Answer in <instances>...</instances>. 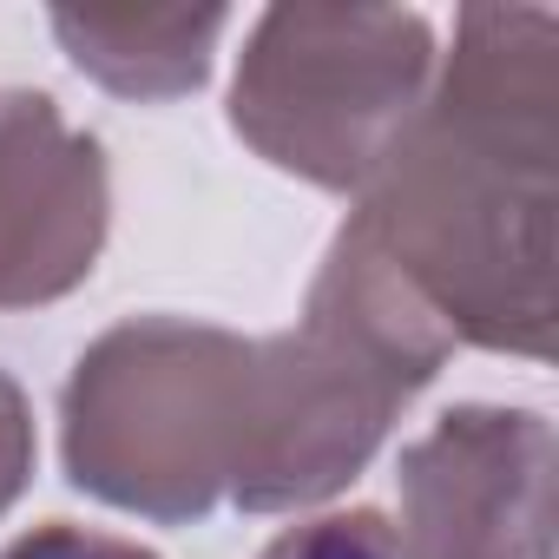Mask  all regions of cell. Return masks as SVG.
Wrapping results in <instances>:
<instances>
[{
	"mask_svg": "<svg viewBox=\"0 0 559 559\" xmlns=\"http://www.w3.org/2000/svg\"><path fill=\"white\" fill-rule=\"evenodd\" d=\"M552 47L546 8H467L441 86L362 185L356 230L454 343L546 356Z\"/></svg>",
	"mask_w": 559,
	"mask_h": 559,
	"instance_id": "cell-1",
	"label": "cell"
},
{
	"mask_svg": "<svg viewBox=\"0 0 559 559\" xmlns=\"http://www.w3.org/2000/svg\"><path fill=\"white\" fill-rule=\"evenodd\" d=\"M257 343L204 323L145 317L93 343L67 382L73 487L152 513L198 520L250 467Z\"/></svg>",
	"mask_w": 559,
	"mask_h": 559,
	"instance_id": "cell-2",
	"label": "cell"
},
{
	"mask_svg": "<svg viewBox=\"0 0 559 559\" xmlns=\"http://www.w3.org/2000/svg\"><path fill=\"white\" fill-rule=\"evenodd\" d=\"M428 21L395 8H270L250 27L230 126L284 171L362 191L428 93Z\"/></svg>",
	"mask_w": 559,
	"mask_h": 559,
	"instance_id": "cell-3",
	"label": "cell"
},
{
	"mask_svg": "<svg viewBox=\"0 0 559 559\" xmlns=\"http://www.w3.org/2000/svg\"><path fill=\"white\" fill-rule=\"evenodd\" d=\"M415 559H546L552 552V435L539 415L454 408L402 461Z\"/></svg>",
	"mask_w": 559,
	"mask_h": 559,
	"instance_id": "cell-4",
	"label": "cell"
},
{
	"mask_svg": "<svg viewBox=\"0 0 559 559\" xmlns=\"http://www.w3.org/2000/svg\"><path fill=\"white\" fill-rule=\"evenodd\" d=\"M106 237V158L47 93H0V310L67 297Z\"/></svg>",
	"mask_w": 559,
	"mask_h": 559,
	"instance_id": "cell-5",
	"label": "cell"
},
{
	"mask_svg": "<svg viewBox=\"0 0 559 559\" xmlns=\"http://www.w3.org/2000/svg\"><path fill=\"white\" fill-rule=\"evenodd\" d=\"M230 27L224 8H178V14H53L60 47L80 73L126 99H171L211 73V47Z\"/></svg>",
	"mask_w": 559,
	"mask_h": 559,
	"instance_id": "cell-6",
	"label": "cell"
},
{
	"mask_svg": "<svg viewBox=\"0 0 559 559\" xmlns=\"http://www.w3.org/2000/svg\"><path fill=\"white\" fill-rule=\"evenodd\" d=\"M263 559H415L402 526H389L382 513L356 507V513H323L297 533H284Z\"/></svg>",
	"mask_w": 559,
	"mask_h": 559,
	"instance_id": "cell-7",
	"label": "cell"
},
{
	"mask_svg": "<svg viewBox=\"0 0 559 559\" xmlns=\"http://www.w3.org/2000/svg\"><path fill=\"white\" fill-rule=\"evenodd\" d=\"M34 474V415H27V395L0 376V513L21 500Z\"/></svg>",
	"mask_w": 559,
	"mask_h": 559,
	"instance_id": "cell-8",
	"label": "cell"
},
{
	"mask_svg": "<svg viewBox=\"0 0 559 559\" xmlns=\"http://www.w3.org/2000/svg\"><path fill=\"white\" fill-rule=\"evenodd\" d=\"M0 559H152L145 546L106 539V533H80V526H40L27 539H14Z\"/></svg>",
	"mask_w": 559,
	"mask_h": 559,
	"instance_id": "cell-9",
	"label": "cell"
}]
</instances>
